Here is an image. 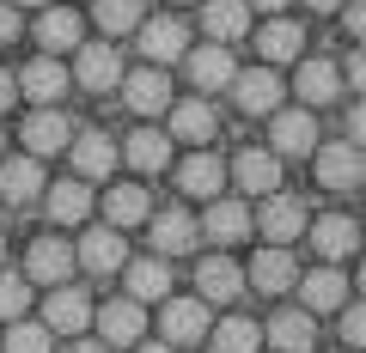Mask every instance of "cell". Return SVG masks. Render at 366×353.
<instances>
[{
  "label": "cell",
  "instance_id": "cell-34",
  "mask_svg": "<svg viewBox=\"0 0 366 353\" xmlns=\"http://www.w3.org/2000/svg\"><path fill=\"white\" fill-rule=\"evenodd\" d=\"M262 335L274 341V353H312L317 347V323H312V311H281Z\"/></svg>",
  "mask_w": 366,
  "mask_h": 353
},
{
  "label": "cell",
  "instance_id": "cell-36",
  "mask_svg": "<svg viewBox=\"0 0 366 353\" xmlns=\"http://www.w3.org/2000/svg\"><path fill=\"white\" fill-rule=\"evenodd\" d=\"M92 19H98V31H104V37H129L147 13H141V0H98V6H92Z\"/></svg>",
  "mask_w": 366,
  "mask_h": 353
},
{
  "label": "cell",
  "instance_id": "cell-52",
  "mask_svg": "<svg viewBox=\"0 0 366 353\" xmlns=\"http://www.w3.org/2000/svg\"><path fill=\"white\" fill-rule=\"evenodd\" d=\"M0 262H6V237H0Z\"/></svg>",
  "mask_w": 366,
  "mask_h": 353
},
{
  "label": "cell",
  "instance_id": "cell-13",
  "mask_svg": "<svg viewBox=\"0 0 366 353\" xmlns=\"http://www.w3.org/2000/svg\"><path fill=\"white\" fill-rule=\"evenodd\" d=\"M92 323V299L79 287H55L49 299H43V329H49V335H79V329Z\"/></svg>",
  "mask_w": 366,
  "mask_h": 353
},
{
  "label": "cell",
  "instance_id": "cell-26",
  "mask_svg": "<svg viewBox=\"0 0 366 353\" xmlns=\"http://www.w3.org/2000/svg\"><path fill=\"white\" fill-rule=\"evenodd\" d=\"M354 244H360V225H354V213H324V220L312 225V250H317L324 262L354 256Z\"/></svg>",
  "mask_w": 366,
  "mask_h": 353
},
{
  "label": "cell",
  "instance_id": "cell-18",
  "mask_svg": "<svg viewBox=\"0 0 366 353\" xmlns=\"http://www.w3.org/2000/svg\"><path fill=\"white\" fill-rule=\"evenodd\" d=\"M196 292H202V305H232L238 292H244V268H238L232 256L196 262Z\"/></svg>",
  "mask_w": 366,
  "mask_h": 353
},
{
  "label": "cell",
  "instance_id": "cell-11",
  "mask_svg": "<svg viewBox=\"0 0 366 353\" xmlns=\"http://www.w3.org/2000/svg\"><path fill=\"white\" fill-rule=\"evenodd\" d=\"M147 220H153V250L159 256H189V250L202 244L196 213H183V208H159V213H147Z\"/></svg>",
  "mask_w": 366,
  "mask_h": 353
},
{
  "label": "cell",
  "instance_id": "cell-38",
  "mask_svg": "<svg viewBox=\"0 0 366 353\" xmlns=\"http://www.w3.org/2000/svg\"><path fill=\"white\" fill-rule=\"evenodd\" d=\"M49 329L43 323H25V317H13V323H6V341H0V353H49Z\"/></svg>",
  "mask_w": 366,
  "mask_h": 353
},
{
  "label": "cell",
  "instance_id": "cell-40",
  "mask_svg": "<svg viewBox=\"0 0 366 353\" xmlns=\"http://www.w3.org/2000/svg\"><path fill=\"white\" fill-rule=\"evenodd\" d=\"M336 13H342V25H348V37L366 43V0H342Z\"/></svg>",
  "mask_w": 366,
  "mask_h": 353
},
{
  "label": "cell",
  "instance_id": "cell-29",
  "mask_svg": "<svg viewBox=\"0 0 366 353\" xmlns=\"http://www.w3.org/2000/svg\"><path fill=\"white\" fill-rule=\"evenodd\" d=\"M202 31H208V43H238L250 31V6L244 0H202Z\"/></svg>",
  "mask_w": 366,
  "mask_h": 353
},
{
  "label": "cell",
  "instance_id": "cell-8",
  "mask_svg": "<svg viewBox=\"0 0 366 353\" xmlns=\"http://www.w3.org/2000/svg\"><path fill=\"white\" fill-rule=\"evenodd\" d=\"M177 61H183V73L196 79L202 92H226V86H232V73H238V61L226 55V43H202V49L189 43Z\"/></svg>",
  "mask_w": 366,
  "mask_h": 353
},
{
  "label": "cell",
  "instance_id": "cell-46",
  "mask_svg": "<svg viewBox=\"0 0 366 353\" xmlns=\"http://www.w3.org/2000/svg\"><path fill=\"white\" fill-rule=\"evenodd\" d=\"M134 353H177L171 341H134Z\"/></svg>",
  "mask_w": 366,
  "mask_h": 353
},
{
  "label": "cell",
  "instance_id": "cell-47",
  "mask_svg": "<svg viewBox=\"0 0 366 353\" xmlns=\"http://www.w3.org/2000/svg\"><path fill=\"white\" fill-rule=\"evenodd\" d=\"M250 13H281V6H287V0H244Z\"/></svg>",
  "mask_w": 366,
  "mask_h": 353
},
{
  "label": "cell",
  "instance_id": "cell-21",
  "mask_svg": "<svg viewBox=\"0 0 366 353\" xmlns=\"http://www.w3.org/2000/svg\"><path fill=\"white\" fill-rule=\"evenodd\" d=\"M244 195H269V189H281V158L274 153H257V146H244V153L232 158V170H226Z\"/></svg>",
  "mask_w": 366,
  "mask_h": 353
},
{
  "label": "cell",
  "instance_id": "cell-44",
  "mask_svg": "<svg viewBox=\"0 0 366 353\" xmlns=\"http://www.w3.org/2000/svg\"><path fill=\"white\" fill-rule=\"evenodd\" d=\"M348 140H354V146H366V98L354 104V116H348Z\"/></svg>",
  "mask_w": 366,
  "mask_h": 353
},
{
  "label": "cell",
  "instance_id": "cell-45",
  "mask_svg": "<svg viewBox=\"0 0 366 353\" xmlns=\"http://www.w3.org/2000/svg\"><path fill=\"white\" fill-rule=\"evenodd\" d=\"M13 98H19V86H13V67H0V110H13Z\"/></svg>",
  "mask_w": 366,
  "mask_h": 353
},
{
  "label": "cell",
  "instance_id": "cell-50",
  "mask_svg": "<svg viewBox=\"0 0 366 353\" xmlns=\"http://www.w3.org/2000/svg\"><path fill=\"white\" fill-rule=\"evenodd\" d=\"M13 6H49V0H13Z\"/></svg>",
  "mask_w": 366,
  "mask_h": 353
},
{
  "label": "cell",
  "instance_id": "cell-4",
  "mask_svg": "<svg viewBox=\"0 0 366 353\" xmlns=\"http://www.w3.org/2000/svg\"><path fill=\"white\" fill-rule=\"evenodd\" d=\"M92 323H98L104 347H134L147 329V311H141V299H110V305H92Z\"/></svg>",
  "mask_w": 366,
  "mask_h": 353
},
{
  "label": "cell",
  "instance_id": "cell-14",
  "mask_svg": "<svg viewBox=\"0 0 366 353\" xmlns=\"http://www.w3.org/2000/svg\"><path fill=\"white\" fill-rule=\"evenodd\" d=\"M134 31H141V55H147L153 67H171L183 49H189V25L171 19V13H165V19H147V25H134Z\"/></svg>",
  "mask_w": 366,
  "mask_h": 353
},
{
  "label": "cell",
  "instance_id": "cell-31",
  "mask_svg": "<svg viewBox=\"0 0 366 353\" xmlns=\"http://www.w3.org/2000/svg\"><path fill=\"white\" fill-rule=\"evenodd\" d=\"M122 158H129L141 177H159V170L171 165V134H159V128H134L129 134V146H117Z\"/></svg>",
  "mask_w": 366,
  "mask_h": 353
},
{
  "label": "cell",
  "instance_id": "cell-24",
  "mask_svg": "<svg viewBox=\"0 0 366 353\" xmlns=\"http://www.w3.org/2000/svg\"><path fill=\"white\" fill-rule=\"evenodd\" d=\"M177 183H183V195H202V201H214L226 189V158H214L208 146H202V153H189L177 165Z\"/></svg>",
  "mask_w": 366,
  "mask_h": 353
},
{
  "label": "cell",
  "instance_id": "cell-10",
  "mask_svg": "<svg viewBox=\"0 0 366 353\" xmlns=\"http://www.w3.org/2000/svg\"><path fill=\"white\" fill-rule=\"evenodd\" d=\"M232 98H238L244 116H269V110H281V73H274V67H238Z\"/></svg>",
  "mask_w": 366,
  "mask_h": 353
},
{
  "label": "cell",
  "instance_id": "cell-19",
  "mask_svg": "<svg viewBox=\"0 0 366 353\" xmlns=\"http://www.w3.org/2000/svg\"><path fill=\"white\" fill-rule=\"evenodd\" d=\"M74 170H79V183H98V177H110V165H117V140H110L104 128H86V134H74Z\"/></svg>",
  "mask_w": 366,
  "mask_h": 353
},
{
  "label": "cell",
  "instance_id": "cell-5",
  "mask_svg": "<svg viewBox=\"0 0 366 353\" xmlns=\"http://www.w3.org/2000/svg\"><path fill=\"white\" fill-rule=\"evenodd\" d=\"M67 140H74V122H67L61 104H37V110L25 116V153H31V158H55Z\"/></svg>",
  "mask_w": 366,
  "mask_h": 353
},
{
  "label": "cell",
  "instance_id": "cell-35",
  "mask_svg": "<svg viewBox=\"0 0 366 353\" xmlns=\"http://www.w3.org/2000/svg\"><path fill=\"white\" fill-rule=\"evenodd\" d=\"M147 213H153V201H147L141 183H117L104 195V220L117 225V232H129V225H147Z\"/></svg>",
  "mask_w": 366,
  "mask_h": 353
},
{
  "label": "cell",
  "instance_id": "cell-49",
  "mask_svg": "<svg viewBox=\"0 0 366 353\" xmlns=\"http://www.w3.org/2000/svg\"><path fill=\"white\" fill-rule=\"evenodd\" d=\"M305 6H312V13H336L342 0H305Z\"/></svg>",
  "mask_w": 366,
  "mask_h": 353
},
{
  "label": "cell",
  "instance_id": "cell-6",
  "mask_svg": "<svg viewBox=\"0 0 366 353\" xmlns=\"http://www.w3.org/2000/svg\"><path fill=\"white\" fill-rule=\"evenodd\" d=\"M79 61H74V73L67 79H79L86 92H110V86H122V55H117V43H79Z\"/></svg>",
  "mask_w": 366,
  "mask_h": 353
},
{
  "label": "cell",
  "instance_id": "cell-27",
  "mask_svg": "<svg viewBox=\"0 0 366 353\" xmlns=\"http://www.w3.org/2000/svg\"><path fill=\"white\" fill-rule=\"evenodd\" d=\"M196 225L214 237V244H238V237H250V208H244V201L214 195V201H208V213H202Z\"/></svg>",
  "mask_w": 366,
  "mask_h": 353
},
{
  "label": "cell",
  "instance_id": "cell-23",
  "mask_svg": "<svg viewBox=\"0 0 366 353\" xmlns=\"http://www.w3.org/2000/svg\"><path fill=\"white\" fill-rule=\"evenodd\" d=\"M257 55H262L269 67L300 61V55H305V25H300V19H274V25H262V31H257Z\"/></svg>",
  "mask_w": 366,
  "mask_h": 353
},
{
  "label": "cell",
  "instance_id": "cell-7",
  "mask_svg": "<svg viewBox=\"0 0 366 353\" xmlns=\"http://www.w3.org/2000/svg\"><path fill=\"white\" fill-rule=\"evenodd\" d=\"M122 262H129V244H122L117 225H92V232L74 244V268H92V275H117Z\"/></svg>",
  "mask_w": 366,
  "mask_h": 353
},
{
  "label": "cell",
  "instance_id": "cell-51",
  "mask_svg": "<svg viewBox=\"0 0 366 353\" xmlns=\"http://www.w3.org/2000/svg\"><path fill=\"white\" fill-rule=\"evenodd\" d=\"M360 292H366V262H360Z\"/></svg>",
  "mask_w": 366,
  "mask_h": 353
},
{
  "label": "cell",
  "instance_id": "cell-39",
  "mask_svg": "<svg viewBox=\"0 0 366 353\" xmlns=\"http://www.w3.org/2000/svg\"><path fill=\"white\" fill-rule=\"evenodd\" d=\"M25 305H31V280L25 275H0V323L25 317Z\"/></svg>",
  "mask_w": 366,
  "mask_h": 353
},
{
  "label": "cell",
  "instance_id": "cell-28",
  "mask_svg": "<svg viewBox=\"0 0 366 353\" xmlns=\"http://www.w3.org/2000/svg\"><path fill=\"white\" fill-rule=\"evenodd\" d=\"M43 213H49L55 225H79L92 213V189L79 183V177H67V183H43Z\"/></svg>",
  "mask_w": 366,
  "mask_h": 353
},
{
  "label": "cell",
  "instance_id": "cell-12",
  "mask_svg": "<svg viewBox=\"0 0 366 353\" xmlns=\"http://www.w3.org/2000/svg\"><path fill=\"white\" fill-rule=\"evenodd\" d=\"M159 329H165L171 347H189V341L208 335V305L202 299H159Z\"/></svg>",
  "mask_w": 366,
  "mask_h": 353
},
{
  "label": "cell",
  "instance_id": "cell-42",
  "mask_svg": "<svg viewBox=\"0 0 366 353\" xmlns=\"http://www.w3.org/2000/svg\"><path fill=\"white\" fill-rule=\"evenodd\" d=\"M342 79H354V92L366 98V43H360V49H354V61L342 67Z\"/></svg>",
  "mask_w": 366,
  "mask_h": 353
},
{
  "label": "cell",
  "instance_id": "cell-1",
  "mask_svg": "<svg viewBox=\"0 0 366 353\" xmlns=\"http://www.w3.org/2000/svg\"><path fill=\"white\" fill-rule=\"evenodd\" d=\"M250 232H262L269 244H293V237L305 232V201H300V195H281V189H269V195H262V208L250 213Z\"/></svg>",
  "mask_w": 366,
  "mask_h": 353
},
{
  "label": "cell",
  "instance_id": "cell-33",
  "mask_svg": "<svg viewBox=\"0 0 366 353\" xmlns=\"http://www.w3.org/2000/svg\"><path fill=\"white\" fill-rule=\"evenodd\" d=\"M214 128H220V116H214V104H208V98L171 104V134H177V140H189V146H208V140H214Z\"/></svg>",
  "mask_w": 366,
  "mask_h": 353
},
{
  "label": "cell",
  "instance_id": "cell-3",
  "mask_svg": "<svg viewBox=\"0 0 366 353\" xmlns=\"http://www.w3.org/2000/svg\"><path fill=\"white\" fill-rule=\"evenodd\" d=\"M317 146V116H305L300 110H269V153L274 158H305Z\"/></svg>",
  "mask_w": 366,
  "mask_h": 353
},
{
  "label": "cell",
  "instance_id": "cell-43",
  "mask_svg": "<svg viewBox=\"0 0 366 353\" xmlns=\"http://www.w3.org/2000/svg\"><path fill=\"white\" fill-rule=\"evenodd\" d=\"M19 31H25V19H19V6H6V0H0V43H13Z\"/></svg>",
  "mask_w": 366,
  "mask_h": 353
},
{
  "label": "cell",
  "instance_id": "cell-9",
  "mask_svg": "<svg viewBox=\"0 0 366 353\" xmlns=\"http://www.w3.org/2000/svg\"><path fill=\"white\" fill-rule=\"evenodd\" d=\"M122 104H129L134 116H165V110H171L165 67H134V73H122Z\"/></svg>",
  "mask_w": 366,
  "mask_h": 353
},
{
  "label": "cell",
  "instance_id": "cell-20",
  "mask_svg": "<svg viewBox=\"0 0 366 353\" xmlns=\"http://www.w3.org/2000/svg\"><path fill=\"white\" fill-rule=\"evenodd\" d=\"M37 43H43V55H67V49H79V43H86V19H79L74 6H43V19H37Z\"/></svg>",
  "mask_w": 366,
  "mask_h": 353
},
{
  "label": "cell",
  "instance_id": "cell-16",
  "mask_svg": "<svg viewBox=\"0 0 366 353\" xmlns=\"http://www.w3.org/2000/svg\"><path fill=\"white\" fill-rule=\"evenodd\" d=\"M342 86H348V79H342V61H324V55H317V61H305L300 73H293V92H300V104H305V110L336 104Z\"/></svg>",
  "mask_w": 366,
  "mask_h": 353
},
{
  "label": "cell",
  "instance_id": "cell-54",
  "mask_svg": "<svg viewBox=\"0 0 366 353\" xmlns=\"http://www.w3.org/2000/svg\"><path fill=\"white\" fill-rule=\"evenodd\" d=\"M342 353H354V347H342Z\"/></svg>",
  "mask_w": 366,
  "mask_h": 353
},
{
  "label": "cell",
  "instance_id": "cell-41",
  "mask_svg": "<svg viewBox=\"0 0 366 353\" xmlns=\"http://www.w3.org/2000/svg\"><path fill=\"white\" fill-rule=\"evenodd\" d=\"M342 341H348V347H366V305L342 311Z\"/></svg>",
  "mask_w": 366,
  "mask_h": 353
},
{
  "label": "cell",
  "instance_id": "cell-53",
  "mask_svg": "<svg viewBox=\"0 0 366 353\" xmlns=\"http://www.w3.org/2000/svg\"><path fill=\"white\" fill-rule=\"evenodd\" d=\"M0 153H6V134H0Z\"/></svg>",
  "mask_w": 366,
  "mask_h": 353
},
{
  "label": "cell",
  "instance_id": "cell-15",
  "mask_svg": "<svg viewBox=\"0 0 366 353\" xmlns=\"http://www.w3.org/2000/svg\"><path fill=\"white\" fill-rule=\"evenodd\" d=\"M74 275V244L67 237H37L25 250V280H43V287H61Z\"/></svg>",
  "mask_w": 366,
  "mask_h": 353
},
{
  "label": "cell",
  "instance_id": "cell-30",
  "mask_svg": "<svg viewBox=\"0 0 366 353\" xmlns=\"http://www.w3.org/2000/svg\"><path fill=\"white\" fill-rule=\"evenodd\" d=\"M122 275H129V299H141V305H159V299H171V262H165V256L122 262Z\"/></svg>",
  "mask_w": 366,
  "mask_h": 353
},
{
  "label": "cell",
  "instance_id": "cell-48",
  "mask_svg": "<svg viewBox=\"0 0 366 353\" xmlns=\"http://www.w3.org/2000/svg\"><path fill=\"white\" fill-rule=\"evenodd\" d=\"M67 353H110V347H104V341H74Z\"/></svg>",
  "mask_w": 366,
  "mask_h": 353
},
{
  "label": "cell",
  "instance_id": "cell-25",
  "mask_svg": "<svg viewBox=\"0 0 366 353\" xmlns=\"http://www.w3.org/2000/svg\"><path fill=\"white\" fill-rule=\"evenodd\" d=\"M13 86L31 98V104H61V92H67V67L55 61V55H37V61H31L25 73L13 79Z\"/></svg>",
  "mask_w": 366,
  "mask_h": 353
},
{
  "label": "cell",
  "instance_id": "cell-2",
  "mask_svg": "<svg viewBox=\"0 0 366 353\" xmlns=\"http://www.w3.org/2000/svg\"><path fill=\"white\" fill-rule=\"evenodd\" d=\"M312 153H317V183L324 189H360L366 183V146L330 140V146H312Z\"/></svg>",
  "mask_w": 366,
  "mask_h": 353
},
{
  "label": "cell",
  "instance_id": "cell-17",
  "mask_svg": "<svg viewBox=\"0 0 366 353\" xmlns=\"http://www.w3.org/2000/svg\"><path fill=\"white\" fill-rule=\"evenodd\" d=\"M293 287H300V311H342V305H348V275H342L336 262L312 268V275L293 280Z\"/></svg>",
  "mask_w": 366,
  "mask_h": 353
},
{
  "label": "cell",
  "instance_id": "cell-37",
  "mask_svg": "<svg viewBox=\"0 0 366 353\" xmlns=\"http://www.w3.org/2000/svg\"><path fill=\"white\" fill-rule=\"evenodd\" d=\"M262 329L250 323V317H226L220 329H214V353H257Z\"/></svg>",
  "mask_w": 366,
  "mask_h": 353
},
{
  "label": "cell",
  "instance_id": "cell-32",
  "mask_svg": "<svg viewBox=\"0 0 366 353\" xmlns=\"http://www.w3.org/2000/svg\"><path fill=\"white\" fill-rule=\"evenodd\" d=\"M43 195V165L37 158H6L0 165V201H13V208H25V201H37Z\"/></svg>",
  "mask_w": 366,
  "mask_h": 353
},
{
  "label": "cell",
  "instance_id": "cell-22",
  "mask_svg": "<svg viewBox=\"0 0 366 353\" xmlns=\"http://www.w3.org/2000/svg\"><path fill=\"white\" fill-rule=\"evenodd\" d=\"M293 280H300V268H293L287 244H269V250H257V262L244 268V287H257V292H287Z\"/></svg>",
  "mask_w": 366,
  "mask_h": 353
}]
</instances>
